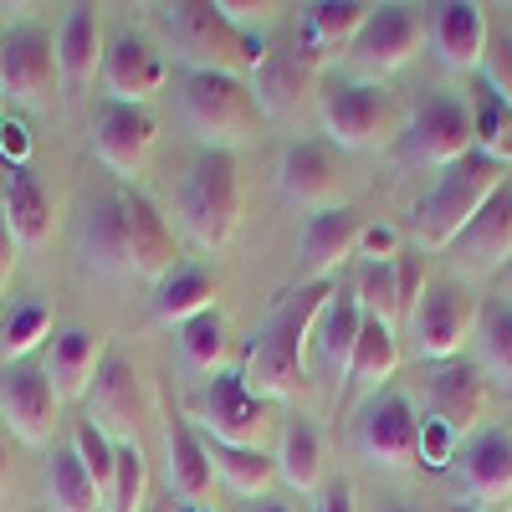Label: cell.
<instances>
[{"label": "cell", "instance_id": "cell-38", "mask_svg": "<svg viewBox=\"0 0 512 512\" xmlns=\"http://www.w3.org/2000/svg\"><path fill=\"white\" fill-rule=\"evenodd\" d=\"M466 103H472V144H477V154L512 169V108L487 88V82H477V93Z\"/></svg>", "mask_w": 512, "mask_h": 512}, {"label": "cell", "instance_id": "cell-24", "mask_svg": "<svg viewBox=\"0 0 512 512\" xmlns=\"http://www.w3.org/2000/svg\"><path fill=\"white\" fill-rule=\"evenodd\" d=\"M164 77H169V67H164V57L149 47L144 36L123 31V36L108 41V52H103V82H108V98L113 103L149 108V98L164 88Z\"/></svg>", "mask_w": 512, "mask_h": 512}, {"label": "cell", "instance_id": "cell-54", "mask_svg": "<svg viewBox=\"0 0 512 512\" xmlns=\"http://www.w3.org/2000/svg\"><path fill=\"white\" fill-rule=\"evenodd\" d=\"M0 118H6V98H0Z\"/></svg>", "mask_w": 512, "mask_h": 512}, {"label": "cell", "instance_id": "cell-34", "mask_svg": "<svg viewBox=\"0 0 512 512\" xmlns=\"http://www.w3.org/2000/svg\"><path fill=\"white\" fill-rule=\"evenodd\" d=\"M210 461H216V477L246 502L272 497V487L282 482L277 477V456L262 451V446H216L210 441Z\"/></svg>", "mask_w": 512, "mask_h": 512}, {"label": "cell", "instance_id": "cell-48", "mask_svg": "<svg viewBox=\"0 0 512 512\" xmlns=\"http://www.w3.org/2000/svg\"><path fill=\"white\" fill-rule=\"evenodd\" d=\"M16 262H21V246H16V236H11L6 216H0V292L11 287V277H16Z\"/></svg>", "mask_w": 512, "mask_h": 512}, {"label": "cell", "instance_id": "cell-16", "mask_svg": "<svg viewBox=\"0 0 512 512\" xmlns=\"http://www.w3.org/2000/svg\"><path fill=\"white\" fill-rule=\"evenodd\" d=\"M420 47H425V16H420V6H374L364 31L354 36L349 57L369 72V82H379V77L410 67L420 57Z\"/></svg>", "mask_w": 512, "mask_h": 512}, {"label": "cell", "instance_id": "cell-51", "mask_svg": "<svg viewBox=\"0 0 512 512\" xmlns=\"http://www.w3.org/2000/svg\"><path fill=\"white\" fill-rule=\"evenodd\" d=\"M246 512H292L287 502H277V497H262V502H251Z\"/></svg>", "mask_w": 512, "mask_h": 512}, {"label": "cell", "instance_id": "cell-52", "mask_svg": "<svg viewBox=\"0 0 512 512\" xmlns=\"http://www.w3.org/2000/svg\"><path fill=\"white\" fill-rule=\"evenodd\" d=\"M441 512H472V507H461V502H446V507H441Z\"/></svg>", "mask_w": 512, "mask_h": 512}, {"label": "cell", "instance_id": "cell-11", "mask_svg": "<svg viewBox=\"0 0 512 512\" xmlns=\"http://www.w3.org/2000/svg\"><path fill=\"white\" fill-rule=\"evenodd\" d=\"M354 451H359V461L379 466V472H410V466H420V415H415L410 395H400V390L374 395L354 420Z\"/></svg>", "mask_w": 512, "mask_h": 512}, {"label": "cell", "instance_id": "cell-8", "mask_svg": "<svg viewBox=\"0 0 512 512\" xmlns=\"http://www.w3.org/2000/svg\"><path fill=\"white\" fill-rule=\"evenodd\" d=\"M318 123H323V139L338 154H364L379 149L395 128V103L390 93L369 77H349V82H333L318 98Z\"/></svg>", "mask_w": 512, "mask_h": 512}, {"label": "cell", "instance_id": "cell-15", "mask_svg": "<svg viewBox=\"0 0 512 512\" xmlns=\"http://www.w3.org/2000/svg\"><path fill=\"white\" fill-rule=\"evenodd\" d=\"M277 190L287 205L308 210V216L344 205V159L328 139H297L277 159Z\"/></svg>", "mask_w": 512, "mask_h": 512}, {"label": "cell", "instance_id": "cell-26", "mask_svg": "<svg viewBox=\"0 0 512 512\" xmlns=\"http://www.w3.org/2000/svg\"><path fill=\"white\" fill-rule=\"evenodd\" d=\"M369 11H374L369 0H318V6H303V16H297V52L318 67L323 57L354 47Z\"/></svg>", "mask_w": 512, "mask_h": 512}, {"label": "cell", "instance_id": "cell-22", "mask_svg": "<svg viewBox=\"0 0 512 512\" xmlns=\"http://www.w3.org/2000/svg\"><path fill=\"white\" fill-rule=\"evenodd\" d=\"M359 333H364V308H359L354 282H349V287H333L328 303H323V313H318V323H313V344H308V359H313L318 379H328V384L349 379Z\"/></svg>", "mask_w": 512, "mask_h": 512}, {"label": "cell", "instance_id": "cell-17", "mask_svg": "<svg viewBox=\"0 0 512 512\" xmlns=\"http://www.w3.org/2000/svg\"><path fill=\"white\" fill-rule=\"evenodd\" d=\"M57 390H52V374L21 359L0 369V420L11 425V436H21L26 446H47L57 431Z\"/></svg>", "mask_w": 512, "mask_h": 512}, {"label": "cell", "instance_id": "cell-47", "mask_svg": "<svg viewBox=\"0 0 512 512\" xmlns=\"http://www.w3.org/2000/svg\"><path fill=\"white\" fill-rule=\"evenodd\" d=\"M313 512H359V492H354V482H333V487L318 497Z\"/></svg>", "mask_w": 512, "mask_h": 512}, {"label": "cell", "instance_id": "cell-36", "mask_svg": "<svg viewBox=\"0 0 512 512\" xmlns=\"http://www.w3.org/2000/svg\"><path fill=\"white\" fill-rule=\"evenodd\" d=\"M175 344H180V364L190 374H221L226 349H231V323H226L221 308H210V313L175 328Z\"/></svg>", "mask_w": 512, "mask_h": 512}, {"label": "cell", "instance_id": "cell-30", "mask_svg": "<svg viewBox=\"0 0 512 512\" xmlns=\"http://www.w3.org/2000/svg\"><path fill=\"white\" fill-rule=\"evenodd\" d=\"M0 216H6L16 246H47L52 236V195L41 190V180L31 175L26 164H11L6 185H0Z\"/></svg>", "mask_w": 512, "mask_h": 512}, {"label": "cell", "instance_id": "cell-23", "mask_svg": "<svg viewBox=\"0 0 512 512\" xmlns=\"http://www.w3.org/2000/svg\"><path fill=\"white\" fill-rule=\"evenodd\" d=\"M487 16L472 0H451V6H436V16L425 21V47L436 52V62L446 72H482L487 57Z\"/></svg>", "mask_w": 512, "mask_h": 512}, {"label": "cell", "instance_id": "cell-44", "mask_svg": "<svg viewBox=\"0 0 512 512\" xmlns=\"http://www.w3.org/2000/svg\"><path fill=\"white\" fill-rule=\"evenodd\" d=\"M395 282H400V308H405V318H410L415 303L425 297V287H431V272H425V251L400 246V256H395Z\"/></svg>", "mask_w": 512, "mask_h": 512}, {"label": "cell", "instance_id": "cell-12", "mask_svg": "<svg viewBox=\"0 0 512 512\" xmlns=\"http://www.w3.org/2000/svg\"><path fill=\"white\" fill-rule=\"evenodd\" d=\"M472 144V103L456 93H425L405 118V159L425 169H446L466 159Z\"/></svg>", "mask_w": 512, "mask_h": 512}, {"label": "cell", "instance_id": "cell-27", "mask_svg": "<svg viewBox=\"0 0 512 512\" xmlns=\"http://www.w3.org/2000/svg\"><path fill=\"white\" fill-rule=\"evenodd\" d=\"M103 359H108V349H103V333H98V328H82V323L62 328V333L52 338V359H47V374H52L57 400H88Z\"/></svg>", "mask_w": 512, "mask_h": 512}, {"label": "cell", "instance_id": "cell-10", "mask_svg": "<svg viewBox=\"0 0 512 512\" xmlns=\"http://www.w3.org/2000/svg\"><path fill=\"white\" fill-rule=\"evenodd\" d=\"M456 502L472 512H512V425H482L451 461Z\"/></svg>", "mask_w": 512, "mask_h": 512}, {"label": "cell", "instance_id": "cell-37", "mask_svg": "<svg viewBox=\"0 0 512 512\" xmlns=\"http://www.w3.org/2000/svg\"><path fill=\"white\" fill-rule=\"evenodd\" d=\"M47 497L57 512H108V502L98 497L93 477L82 472L72 446H52V456H47Z\"/></svg>", "mask_w": 512, "mask_h": 512}, {"label": "cell", "instance_id": "cell-20", "mask_svg": "<svg viewBox=\"0 0 512 512\" xmlns=\"http://www.w3.org/2000/svg\"><path fill=\"white\" fill-rule=\"evenodd\" d=\"M451 262L466 277H497L512 267V180L477 210V221L451 241Z\"/></svg>", "mask_w": 512, "mask_h": 512}, {"label": "cell", "instance_id": "cell-6", "mask_svg": "<svg viewBox=\"0 0 512 512\" xmlns=\"http://www.w3.org/2000/svg\"><path fill=\"white\" fill-rule=\"evenodd\" d=\"M180 226L195 246L221 251L241 226V169L226 149H200L180 180Z\"/></svg>", "mask_w": 512, "mask_h": 512}, {"label": "cell", "instance_id": "cell-21", "mask_svg": "<svg viewBox=\"0 0 512 512\" xmlns=\"http://www.w3.org/2000/svg\"><path fill=\"white\" fill-rule=\"evenodd\" d=\"M164 477H169V492L190 507H205L216 502V461H210V441L190 425V415H164Z\"/></svg>", "mask_w": 512, "mask_h": 512}, {"label": "cell", "instance_id": "cell-35", "mask_svg": "<svg viewBox=\"0 0 512 512\" xmlns=\"http://www.w3.org/2000/svg\"><path fill=\"white\" fill-rule=\"evenodd\" d=\"M477 369L492 390L512 395V297H497V303L482 308L477 318Z\"/></svg>", "mask_w": 512, "mask_h": 512}, {"label": "cell", "instance_id": "cell-32", "mask_svg": "<svg viewBox=\"0 0 512 512\" xmlns=\"http://www.w3.org/2000/svg\"><path fill=\"white\" fill-rule=\"evenodd\" d=\"M216 297H221L216 272L180 262L175 272L154 287V318H159L164 328H180V323H190V318H200V313L216 308Z\"/></svg>", "mask_w": 512, "mask_h": 512}, {"label": "cell", "instance_id": "cell-29", "mask_svg": "<svg viewBox=\"0 0 512 512\" xmlns=\"http://www.w3.org/2000/svg\"><path fill=\"white\" fill-rule=\"evenodd\" d=\"M246 82H251V98H256V108H262V118H292L297 103H303V93H308V82H313V62L297 47L292 52H267L262 67H256Z\"/></svg>", "mask_w": 512, "mask_h": 512}, {"label": "cell", "instance_id": "cell-45", "mask_svg": "<svg viewBox=\"0 0 512 512\" xmlns=\"http://www.w3.org/2000/svg\"><path fill=\"white\" fill-rule=\"evenodd\" d=\"M216 11L236 26V31H246V36H256V31H262L282 6H277V0H216Z\"/></svg>", "mask_w": 512, "mask_h": 512}, {"label": "cell", "instance_id": "cell-25", "mask_svg": "<svg viewBox=\"0 0 512 512\" xmlns=\"http://www.w3.org/2000/svg\"><path fill=\"white\" fill-rule=\"evenodd\" d=\"M88 420L108 441H139V374L123 354H108L93 390H88Z\"/></svg>", "mask_w": 512, "mask_h": 512}, {"label": "cell", "instance_id": "cell-4", "mask_svg": "<svg viewBox=\"0 0 512 512\" xmlns=\"http://www.w3.org/2000/svg\"><path fill=\"white\" fill-rule=\"evenodd\" d=\"M164 41L190 72H231V77H251L262 67V36L236 31L216 0H175V6H154Z\"/></svg>", "mask_w": 512, "mask_h": 512}, {"label": "cell", "instance_id": "cell-7", "mask_svg": "<svg viewBox=\"0 0 512 512\" xmlns=\"http://www.w3.org/2000/svg\"><path fill=\"white\" fill-rule=\"evenodd\" d=\"M477 318H482V303L472 297V287L461 277H436L415 303V313L405 318L415 359H425V364L461 359V349L477 338Z\"/></svg>", "mask_w": 512, "mask_h": 512}, {"label": "cell", "instance_id": "cell-53", "mask_svg": "<svg viewBox=\"0 0 512 512\" xmlns=\"http://www.w3.org/2000/svg\"><path fill=\"white\" fill-rule=\"evenodd\" d=\"M384 512H415V507H405V502H390V507H384Z\"/></svg>", "mask_w": 512, "mask_h": 512}, {"label": "cell", "instance_id": "cell-56", "mask_svg": "<svg viewBox=\"0 0 512 512\" xmlns=\"http://www.w3.org/2000/svg\"><path fill=\"white\" fill-rule=\"evenodd\" d=\"M0 36H6V31H0Z\"/></svg>", "mask_w": 512, "mask_h": 512}, {"label": "cell", "instance_id": "cell-5", "mask_svg": "<svg viewBox=\"0 0 512 512\" xmlns=\"http://www.w3.org/2000/svg\"><path fill=\"white\" fill-rule=\"evenodd\" d=\"M180 118L200 139V149H226V154L256 139V128H262V108L251 98V82L231 72H185Z\"/></svg>", "mask_w": 512, "mask_h": 512}, {"label": "cell", "instance_id": "cell-39", "mask_svg": "<svg viewBox=\"0 0 512 512\" xmlns=\"http://www.w3.org/2000/svg\"><path fill=\"white\" fill-rule=\"evenodd\" d=\"M52 303L47 297H26V303H16L6 313V323H0V354H6V364H21L26 354H36L41 344L52 338Z\"/></svg>", "mask_w": 512, "mask_h": 512}, {"label": "cell", "instance_id": "cell-18", "mask_svg": "<svg viewBox=\"0 0 512 512\" xmlns=\"http://www.w3.org/2000/svg\"><path fill=\"white\" fill-rule=\"evenodd\" d=\"M159 144V118L139 103H103L93 118V149L118 180H139Z\"/></svg>", "mask_w": 512, "mask_h": 512}, {"label": "cell", "instance_id": "cell-33", "mask_svg": "<svg viewBox=\"0 0 512 512\" xmlns=\"http://www.w3.org/2000/svg\"><path fill=\"white\" fill-rule=\"evenodd\" d=\"M395 369H400V328L364 318L359 349H354V364H349V390L354 395H379L384 384L395 379Z\"/></svg>", "mask_w": 512, "mask_h": 512}, {"label": "cell", "instance_id": "cell-55", "mask_svg": "<svg viewBox=\"0 0 512 512\" xmlns=\"http://www.w3.org/2000/svg\"><path fill=\"white\" fill-rule=\"evenodd\" d=\"M507 277H512V267H507Z\"/></svg>", "mask_w": 512, "mask_h": 512}, {"label": "cell", "instance_id": "cell-49", "mask_svg": "<svg viewBox=\"0 0 512 512\" xmlns=\"http://www.w3.org/2000/svg\"><path fill=\"white\" fill-rule=\"evenodd\" d=\"M0 149H6V159L21 164V159H26V128H21V123H11V128L0 123Z\"/></svg>", "mask_w": 512, "mask_h": 512}, {"label": "cell", "instance_id": "cell-3", "mask_svg": "<svg viewBox=\"0 0 512 512\" xmlns=\"http://www.w3.org/2000/svg\"><path fill=\"white\" fill-rule=\"evenodd\" d=\"M512 180V169H502L497 159H487V154H466V159H456V164H446L441 175H436V185L420 195V205H415V251H451V241L477 221V210L502 190Z\"/></svg>", "mask_w": 512, "mask_h": 512}, {"label": "cell", "instance_id": "cell-41", "mask_svg": "<svg viewBox=\"0 0 512 512\" xmlns=\"http://www.w3.org/2000/svg\"><path fill=\"white\" fill-rule=\"evenodd\" d=\"M108 512H149V461H144L139 441H118V472H113Z\"/></svg>", "mask_w": 512, "mask_h": 512}, {"label": "cell", "instance_id": "cell-46", "mask_svg": "<svg viewBox=\"0 0 512 512\" xmlns=\"http://www.w3.org/2000/svg\"><path fill=\"white\" fill-rule=\"evenodd\" d=\"M354 256H364V262H395L400 256V231L395 226H364Z\"/></svg>", "mask_w": 512, "mask_h": 512}, {"label": "cell", "instance_id": "cell-14", "mask_svg": "<svg viewBox=\"0 0 512 512\" xmlns=\"http://www.w3.org/2000/svg\"><path fill=\"white\" fill-rule=\"evenodd\" d=\"M492 405V384L482 379L477 364L451 359V364H431V379H425V420L451 431L461 446L482 431Z\"/></svg>", "mask_w": 512, "mask_h": 512}, {"label": "cell", "instance_id": "cell-28", "mask_svg": "<svg viewBox=\"0 0 512 512\" xmlns=\"http://www.w3.org/2000/svg\"><path fill=\"white\" fill-rule=\"evenodd\" d=\"M103 21L98 6H67L62 26H57V72L62 88H88L93 77H103Z\"/></svg>", "mask_w": 512, "mask_h": 512}, {"label": "cell", "instance_id": "cell-13", "mask_svg": "<svg viewBox=\"0 0 512 512\" xmlns=\"http://www.w3.org/2000/svg\"><path fill=\"white\" fill-rule=\"evenodd\" d=\"M62 88L57 72V41L41 26H11L0 36V98L21 108H52V93Z\"/></svg>", "mask_w": 512, "mask_h": 512}, {"label": "cell", "instance_id": "cell-42", "mask_svg": "<svg viewBox=\"0 0 512 512\" xmlns=\"http://www.w3.org/2000/svg\"><path fill=\"white\" fill-rule=\"evenodd\" d=\"M67 446L77 451L82 472L93 477L98 497L108 502V492H113V472H118V441H108L93 420H77V431H72V441H67Z\"/></svg>", "mask_w": 512, "mask_h": 512}, {"label": "cell", "instance_id": "cell-40", "mask_svg": "<svg viewBox=\"0 0 512 512\" xmlns=\"http://www.w3.org/2000/svg\"><path fill=\"white\" fill-rule=\"evenodd\" d=\"M354 292H359L364 318L390 323V328H400V323H405V308H400V282H395V262H364V267H359V277H354Z\"/></svg>", "mask_w": 512, "mask_h": 512}, {"label": "cell", "instance_id": "cell-50", "mask_svg": "<svg viewBox=\"0 0 512 512\" xmlns=\"http://www.w3.org/2000/svg\"><path fill=\"white\" fill-rule=\"evenodd\" d=\"M11 482H16V461H11V446L0 441V502H6V492H11Z\"/></svg>", "mask_w": 512, "mask_h": 512}, {"label": "cell", "instance_id": "cell-2", "mask_svg": "<svg viewBox=\"0 0 512 512\" xmlns=\"http://www.w3.org/2000/svg\"><path fill=\"white\" fill-rule=\"evenodd\" d=\"M333 282H308L292 287L282 303L267 313V323L251 333L241 379L256 400H297V390L308 384V344H313V323L328 303Z\"/></svg>", "mask_w": 512, "mask_h": 512}, {"label": "cell", "instance_id": "cell-31", "mask_svg": "<svg viewBox=\"0 0 512 512\" xmlns=\"http://www.w3.org/2000/svg\"><path fill=\"white\" fill-rule=\"evenodd\" d=\"M277 477L297 492V497H313L323 487V436L308 415H292L277 436Z\"/></svg>", "mask_w": 512, "mask_h": 512}, {"label": "cell", "instance_id": "cell-9", "mask_svg": "<svg viewBox=\"0 0 512 512\" xmlns=\"http://www.w3.org/2000/svg\"><path fill=\"white\" fill-rule=\"evenodd\" d=\"M190 425H200V436L216 446H262L272 431V405L246 390L241 369L236 374L221 369L205 379V390L190 410Z\"/></svg>", "mask_w": 512, "mask_h": 512}, {"label": "cell", "instance_id": "cell-43", "mask_svg": "<svg viewBox=\"0 0 512 512\" xmlns=\"http://www.w3.org/2000/svg\"><path fill=\"white\" fill-rule=\"evenodd\" d=\"M477 82H487V88L512 108V31H497L487 36V57H482V72Z\"/></svg>", "mask_w": 512, "mask_h": 512}, {"label": "cell", "instance_id": "cell-19", "mask_svg": "<svg viewBox=\"0 0 512 512\" xmlns=\"http://www.w3.org/2000/svg\"><path fill=\"white\" fill-rule=\"evenodd\" d=\"M359 231H364V221L354 216V205H333V210H318V216H308L303 231H297V287L333 282L338 267L354 262Z\"/></svg>", "mask_w": 512, "mask_h": 512}, {"label": "cell", "instance_id": "cell-1", "mask_svg": "<svg viewBox=\"0 0 512 512\" xmlns=\"http://www.w3.org/2000/svg\"><path fill=\"white\" fill-rule=\"evenodd\" d=\"M82 262L108 277H144L159 287L180 267V241L149 195L123 185L98 195L82 216Z\"/></svg>", "mask_w": 512, "mask_h": 512}]
</instances>
